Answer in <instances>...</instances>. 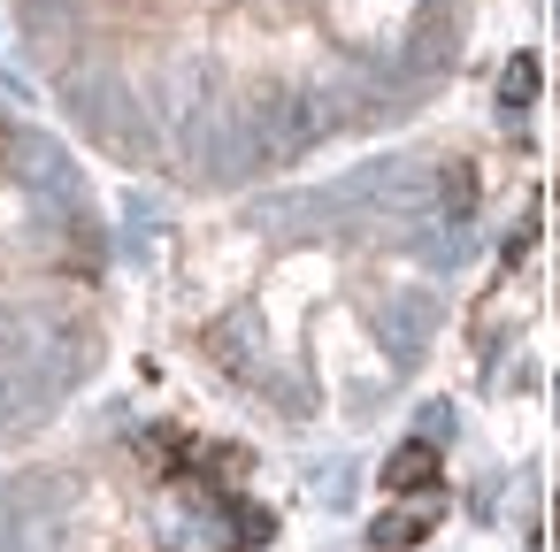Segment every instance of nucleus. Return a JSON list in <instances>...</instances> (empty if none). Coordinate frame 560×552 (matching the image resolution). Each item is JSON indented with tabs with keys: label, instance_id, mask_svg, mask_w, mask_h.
Wrapping results in <instances>:
<instances>
[{
	"label": "nucleus",
	"instance_id": "nucleus-2",
	"mask_svg": "<svg viewBox=\"0 0 560 552\" xmlns=\"http://www.w3.org/2000/svg\"><path fill=\"white\" fill-rule=\"evenodd\" d=\"M376 483H384V498H415V491H438V483H445V445H438V437H422V430H407V437H399V445L384 453Z\"/></svg>",
	"mask_w": 560,
	"mask_h": 552
},
{
	"label": "nucleus",
	"instance_id": "nucleus-3",
	"mask_svg": "<svg viewBox=\"0 0 560 552\" xmlns=\"http://www.w3.org/2000/svg\"><path fill=\"white\" fill-rule=\"evenodd\" d=\"M215 514H223V552H261V544L277 537V514H269V498H246V491H231V498H215Z\"/></svg>",
	"mask_w": 560,
	"mask_h": 552
},
{
	"label": "nucleus",
	"instance_id": "nucleus-4",
	"mask_svg": "<svg viewBox=\"0 0 560 552\" xmlns=\"http://www.w3.org/2000/svg\"><path fill=\"white\" fill-rule=\"evenodd\" d=\"M529 101H537V55H514L506 78H499V108H506V124H514Z\"/></svg>",
	"mask_w": 560,
	"mask_h": 552
},
{
	"label": "nucleus",
	"instance_id": "nucleus-5",
	"mask_svg": "<svg viewBox=\"0 0 560 552\" xmlns=\"http://www.w3.org/2000/svg\"><path fill=\"white\" fill-rule=\"evenodd\" d=\"M529 246H537V208H529V215L506 231V246H499V269H522V261H529Z\"/></svg>",
	"mask_w": 560,
	"mask_h": 552
},
{
	"label": "nucleus",
	"instance_id": "nucleus-6",
	"mask_svg": "<svg viewBox=\"0 0 560 552\" xmlns=\"http://www.w3.org/2000/svg\"><path fill=\"white\" fill-rule=\"evenodd\" d=\"M415 430H422V437H438V445H445V430H453V437H460V407H453V399H430V407H422V422H415Z\"/></svg>",
	"mask_w": 560,
	"mask_h": 552
},
{
	"label": "nucleus",
	"instance_id": "nucleus-7",
	"mask_svg": "<svg viewBox=\"0 0 560 552\" xmlns=\"http://www.w3.org/2000/svg\"><path fill=\"white\" fill-rule=\"evenodd\" d=\"M552 544H560V498H552Z\"/></svg>",
	"mask_w": 560,
	"mask_h": 552
},
{
	"label": "nucleus",
	"instance_id": "nucleus-1",
	"mask_svg": "<svg viewBox=\"0 0 560 552\" xmlns=\"http://www.w3.org/2000/svg\"><path fill=\"white\" fill-rule=\"evenodd\" d=\"M438 521H445V491H415V498H392V506L361 529V544H369V552H422V544L438 537Z\"/></svg>",
	"mask_w": 560,
	"mask_h": 552
}]
</instances>
